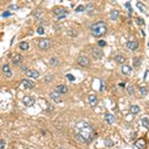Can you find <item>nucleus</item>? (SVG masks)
<instances>
[{
  "label": "nucleus",
  "instance_id": "obj_23",
  "mask_svg": "<svg viewBox=\"0 0 149 149\" xmlns=\"http://www.w3.org/2000/svg\"><path fill=\"white\" fill-rule=\"evenodd\" d=\"M19 47H20V49L23 50V51H27L29 49V45L27 42H21L20 45H19Z\"/></svg>",
  "mask_w": 149,
  "mask_h": 149
},
{
  "label": "nucleus",
  "instance_id": "obj_40",
  "mask_svg": "<svg viewBox=\"0 0 149 149\" xmlns=\"http://www.w3.org/2000/svg\"><path fill=\"white\" fill-rule=\"evenodd\" d=\"M4 147H5V141H4V140H1V142H0V148L3 149Z\"/></svg>",
  "mask_w": 149,
  "mask_h": 149
},
{
  "label": "nucleus",
  "instance_id": "obj_13",
  "mask_svg": "<svg viewBox=\"0 0 149 149\" xmlns=\"http://www.w3.org/2000/svg\"><path fill=\"white\" fill-rule=\"evenodd\" d=\"M89 103L90 106H93V107L95 106L97 103H98V98L95 97V95H94V94L89 95Z\"/></svg>",
  "mask_w": 149,
  "mask_h": 149
},
{
  "label": "nucleus",
  "instance_id": "obj_43",
  "mask_svg": "<svg viewBox=\"0 0 149 149\" xmlns=\"http://www.w3.org/2000/svg\"><path fill=\"white\" fill-rule=\"evenodd\" d=\"M148 46H149V44H148Z\"/></svg>",
  "mask_w": 149,
  "mask_h": 149
},
{
  "label": "nucleus",
  "instance_id": "obj_28",
  "mask_svg": "<svg viewBox=\"0 0 149 149\" xmlns=\"http://www.w3.org/2000/svg\"><path fill=\"white\" fill-rule=\"evenodd\" d=\"M127 93H128V94H130V95H132L134 94V88L132 85H128L127 86Z\"/></svg>",
  "mask_w": 149,
  "mask_h": 149
},
{
  "label": "nucleus",
  "instance_id": "obj_41",
  "mask_svg": "<svg viewBox=\"0 0 149 149\" xmlns=\"http://www.w3.org/2000/svg\"><path fill=\"white\" fill-rule=\"evenodd\" d=\"M22 71H28L26 66H22Z\"/></svg>",
  "mask_w": 149,
  "mask_h": 149
},
{
  "label": "nucleus",
  "instance_id": "obj_17",
  "mask_svg": "<svg viewBox=\"0 0 149 149\" xmlns=\"http://www.w3.org/2000/svg\"><path fill=\"white\" fill-rule=\"evenodd\" d=\"M92 55H93V57L94 58V59H100L102 56H103V53H102V51H100V50H94L93 52H92Z\"/></svg>",
  "mask_w": 149,
  "mask_h": 149
},
{
  "label": "nucleus",
  "instance_id": "obj_26",
  "mask_svg": "<svg viewBox=\"0 0 149 149\" xmlns=\"http://www.w3.org/2000/svg\"><path fill=\"white\" fill-rule=\"evenodd\" d=\"M2 71H3V73L7 75L8 73H11V70H10V67H9L8 65H4L3 66V68H2Z\"/></svg>",
  "mask_w": 149,
  "mask_h": 149
},
{
  "label": "nucleus",
  "instance_id": "obj_16",
  "mask_svg": "<svg viewBox=\"0 0 149 149\" xmlns=\"http://www.w3.org/2000/svg\"><path fill=\"white\" fill-rule=\"evenodd\" d=\"M121 72H122L123 75L128 76V75L131 74L132 69H131V67H129L128 65H124V66H122V68H121Z\"/></svg>",
  "mask_w": 149,
  "mask_h": 149
},
{
  "label": "nucleus",
  "instance_id": "obj_36",
  "mask_svg": "<svg viewBox=\"0 0 149 149\" xmlns=\"http://www.w3.org/2000/svg\"><path fill=\"white\" fill-rule=\"evenodd\" d=\"M104 89H105V81H100V90L102 92V90H103Z\"/></svg>",
  "mask_w": 149,
  "mask_h": 149
},
{
  "label": "nucleus",
  "instance_id": "obj_32",
  "mask_svg": "<svg viewBox=\"0 0 149 149\" xmlns=\"http://www.w3.org/2000/svg\"><path fill=\"white\" fill-rule=\"evenodd\" d=\"M85 10V7L83 6V5H80V6H78L76 8V11L77 12H81V11H84Z\"/></svg>",
  "mask_w": 149,
  "mask_h": 149
},
{
  "label": "nucleus",
  "instance_id": "obj_31",
  "mask_svg": "<svg viewBox=\"0 0 149 149\" xmlns=\"http://www.w3.org/2000/svg\"><path fill=\"white\" fill-rule=\"evenodd\" d=\"M37 32H38V34L43 35V34H44V28H43L42 26H41V27H39V28L37 29Z\"/></svg>",
  "mask_w": 149,
  "mask_h": 149
},
{
  "label": "nucleus",
  "instance_id": "obj_38",
  "mask_svg": "<svg viewBox=\"0 0 149 149\" xmlns=\"http://www.w3.org/2000/svg\"><path fill=\"white\" fill-rule=\"evenodd\" d=\"M125 6H126V7L129 9V15H131V11H132V10H131V5H130V3H129V2H127V3L125 4Z\"/></svg>",
  "mask_w": 149,
  "mask_h": 149
},
{
  "label": "nucleus",
  "instance_id": "obj_24",
  "mask_svg": "<svg viewBox=\"0 0 149 149\" xmlns=\"http://www.w3.org/2000/svg\"><path fill=\"white\" fill-rule=\"evenodd\" d=\"M141 65V60L139 59V58H134L133 59V66L135 67V68H138V67H140Z\"/></svg>",
  "mask_w": 149,
  "mask_h": 149
},
{
  "label": "nucleus",
  "instance_id": "obj_7",
  "mask_svg": "<svg viewBox=\"0 0 149 149\" xmlns=\"http://www.w3.org/2000/svg\"><path fill=\"white\" fill-rule=\"evenodd\" d=\"M39 72L36 70H28L26 71V76L29 77V78H33V79H38L39 78Z\"/></svg>",
  "mask_w": 149,
  "mask_h": 149
},
{
  "label": "nucleus",
  "instance_id": "obj_10",
  "mask_svg": "<svg viewBox=\"0 0 149 149\" xmlns=\"http://www.w3.org/2000/svg\"><path fill=\"white\" fill-rule=\"evenodd\" d=\"M126 47L128 48L129 50L135 51L137 48H138V43L135 42V41H128V42L126 43Z\"/></svg>",
  "mask_w": 149,
  "mask_h": 149
},
{
  "label": "nucleus",
  "instance_id": "obj_27",
  "mask_svg": "<svg viewBox=\"0 0 149 149\" xmlns=\"http://www.w3.org/2000/svg\"><path fill=\"white\" fill-rule=\"evenodd\" d=\"M142 124H143L144 127L149 128V118H147V117L142 118Z\"/></svg>",
  "mask_w": 149,
  "mask_h": 149
},
{
  "label": "nucleus",
  "instance_id": "obj_9",
  "mask_svg": "<svg viewBox=\"0 0 149 149\" xmlns=\"http://www.w3.org/2000/svg\"><path fill=\"white\" fill-rule=\"evenodd\" d=\"M12 62H13L14 65H20L22 62H23V57H22L20 54L14 55L13 58H12Z\"/></svg>",
  "mask_w": 149,
  "mask_h": 149
},
{
  "label": "nucleus",
  "instance_id": "obj_30",
  "mask_svg": "<svg viewBox=\"0 0 149 149\" xmlns=\"http://www.w3.org/2000/svg\"><path fill=\"white\" fill-rule=\"evenodd\" d=\"M136 23L138 24L139 26H141V25H143V24H144V20H143L141 17H138V18L136 19Z\"/></svg>",
  "mask_w": 149,
  "mask_h": 149
},
{
  "label": "nucleus",
  "instance_id": "obj_11",
  "mask_svg": "<svg viewBox=\"0 0 149 149\" xmlns=\"http://www.w3.org/2000/svg\"><path fill=\"white\" fill-rule=\"evenodd\" d=\"M22 85H23L24 88L28 89L34 88V83H33L32 81H30V80H23L22 81Z\"/></svg>",
  "mask_w": 149,
  "mask_h": 149
},
{
  "label": "nucleus",
  "instance_id": "obj_34",
  "mask_svg": "<svg viewBox=\"0 0 149 149\" xmlns=\"http://www.w3.org/2000/svg\"><path fill=\"white\" fill-rule=\"evenodd\" d=\"M67 79H68L69 81H75V77L73 75H71V74H68L67 75Z\"/></svg>",
  "mask_w": 149,
  "mask_h": 149
},
{
  "label": "nucleus",
  "instance_id": "obj_25",
  "mask_svg": "<svg viewBox=\"0 0 149 149\" xmlns=\"http://www.w3.org/2000/svg\"><path fill=\"white\" fill-rule=\"evenodd\" d=\"M58 63H59V61H58L57 58H52V59L50 60V62H49V64H50L51 67H55V66H57Z\"/></svg>",
  "mask_w": 149,
  "mask_h": 149
},
{
  "label": "nucleus",
  "instance_id": "obj_35",
  "mask_svg": "<svg viewBox=\"0 0 149 149\" xmlns=\"http://www.w3.org/2000/svg\"><path fill=\"white\" fill-rule=\"evenodd\" d=\"M98 46L99 47H104L105 45H106V43H105V41H103V40H100V41H98Z\"/></svg>",
  "mask_w": 149,
  "mask_h": 149
},
{
  "label": "nucleus",
  "instance_id": "obj_39",
  "mask_svg": "<svg viewBox=\"0 0 149 149\" xmlns=\"http://www.w3.org/2000/svg\"><path fill=\"white\" fill-rule=\"evenodd\" d=\"M52 79H53V77H52V76H47L46 78H45V81H46V83H48V81H51Z\"/></svg>",
  "mask_w": 149,
  "mask_h": 149
},
{
  "label": "nucleus",
  "instance_id": "obj_2",
  "mask_svg": "<svg viewBox=\"0 0 149 149\" xmlns=\"http://www.w3.org/2000/svg\"><path fill=\"white\" fill-rule=\"evenodd\" d=\"M107 30V25L102 21H99L93 24L90 26V32L94 37H102L103 36Z\"/></svg>",
  "mask_w": 149,
  "mask_h": 149
},
{
  "label": "nucleus",
  "instance_id": "obj_37",
  "mask_svg": "<svg viewBox=\"0 0 149 149\" xmlns=\"http://www.w3.org/2000/svg\"><path fill=\"white\" fill-rule=\"evenodd\" d=\"M9 9L10 10H17V9H19V7L17 5H9Z\"/></svg>",
  "mask_w": 149,
  "mask_h": 149
},
{
  "label": "nucleus",
  "instance_id": "obj_3",
  "mask_svg": "<svg viewBox=\"0 0 149 149\" xmlns=\"http://www.w3.org/2000/svg\"><path fill=\"white\" fill-rule=\"evenodd\" d=\"M38 47L41 50H48L51 47V41L49 39H41L38 42Z\"/></svg>",
  "mask_w": 149,
  "mask_h": 149
},
{
  "label": "nucleus",
  "instance_id": "obj_4",
  "mask_svg": "<svg viewBox=\"0 0 149 149\" xmlns=\"http://www.w3.org/2000/svg\"><path fill=\"white\" fill-rule=\"evenodd\" d=\"M78 63L81 66V67H85V68H88L89 66V60L88 57L85 56H80L78 58Z\"/></svg>",
  "mask_w": 149,
  "mask_h": 149
},
{
  "label": "nucleus",
  "instance_id": "obj_29",
  "mask_svg": "<svg viewBox=\"0 0 149 149\" xmlns=\"http://www.w3.org/2000/svg\"><path fill=\"white\" fill-rule=\"evenodd\" d=\"M139 92H140L142 97H144V95L147 94V89L146 88H143V86H142V88H140V89H139Z\"/></svg>",
  "mask_w": 149,
  "mask_h": 149
},
{
  "label": "nucleus",
  "instance_id": "obj_22",
  "mask_svg": "<svg viewBox=\"0 0 149 149\" xmlns=\"http://www.w3.org/2000/svg\"><path fill=\"white\" fill-rule=\"evenodd\" d=\"M118 11L117 10H112L110 11V18H111V20H116L117 17H118Z\"/></svg>",
  "mask_w": 149,
  "mask_h": 149
},
{
  "label": "nucleus",
  "instance_id": "obj_14",
  "mask_svg": "<svg viewBox=\"0 0 149 149\" xmlns=\"http://www.w3.org/2000/svg\"><path fill=\"white\" fill-rule=\"evenodd\" d=\"M135 146L138 149H144L145 146H146V142H145V140H144L143 138H140V139H138V140L135 142Z\"/></svg>",
  "mask_w": 149,
  "mask_h": 149
},
{
  "label": "nucleus",
  "instance_id": "obj_1",
  "mask_svg": "<svg viewBox=\"0 0 149 149\" xmlns=\"http://www.w3.org/2000/svg\"><path fill=\"white\" fill-rule=\"evenodd\" d=\"M75 136L78 141L88 143L93 140L94 136V130L89 123L85 121H79L76 125Z\"/></svg>",
  "mask_w": 149,
  "mask_h": 149
},
{
  "label": "nucleus",
  "instance_id": "obj_19",
  "mask_svg": "<svg viewBox=\"0 0 149 149\" xmlns=\"http://www.w3.org/2000/svg\"><path fill=\"white\" fill-rule=\"evenodd\" d=\"M114 61L117 62V63H119V64H122V63H124V62H125V58H124L123 56L117 55V56L114 57Z\"/></svg>",
  "mask_w": 149,
  "mask_h": 149
},
{
  "label": "nucleus",
  "instance_id": "obj_6",
  "mask_svg": "<svg viewBox=\"0 0 149 149\" xmlns=\"http://www.w3.org/2000/svg\"><path fill=\"white\" fill-rule=\"evenodd\" d=\"M23 103L25 104L26 106L30 107L35 103V98H32V97H24L23 98Z\"/></svg>",
  "mask_w": 149,
  "mask_h": 149
},
{
  "label": "nucleus",
  "instance_id": "obj_12",
  "mask_svg": "<svg viewBox=\"0 0 149 149\" xmlns=\"http://www.w3.org/2000/svg\"><path fill=\"white\" fill-rule=\"evenodd\" d=\"M104 120L106 121L108 124H112V123L115 122V117H114V115L111 114V113H106L105 116H104Z\"/></svg>",
  "mask_w": 149,
  "mask_h": 149
},
{
  "label": "nucleus",
  "instance_id": "obj_18",
  "mask_svg": "<svg viewBox=\"0 0 149 149\" xmlns=\"http://www.w3.org/2000/svg\"><path fill=\"white\" fill-rule=\"evenodd\" d=\"M139 111H140V107H139L138 105L133 104V105H131V106H130V112L132 114H137Z\"/></svg>",
  "mask_w": 149,
  "mask_h": 149
},
{
  "label": "nucleus",
  "instance_id": "obj_5",
  "mask_svg": "<svg viewBox=\"0 0 149 149\" xmlns=\"http://www.w3.org/2000/svg\"><path fill=\"white\" fill-rule=\"evenodd\" d=\"M54 13L58 16V18H59L58 20H61V19L65 18L66 15L68 14V12H67V11L65 10V9H63V8H57V9H55V10H54Z\"/></svg>",
  "mask_w": 149,
  "mask_h": 149
},
{
  "label": "nucleus",
  "instance_id": "obj_20",
  "mask_svg": "<svg viewBox=\"0 0 149 149\" xmlns=\"http://www.w3.org/2000/svg\"><path fill=\"white\" fill-rule=\"evenodd\" d=\"M136 7H137L142 13H146V7L144 6V4H143V3H141V2H137V3H136Z\"/></svg>",
  "mask_w": 149,
  "mask_h": 149
},
{
  "label": "nucleus",
  "instance_id": "obj_15",
  "mask_svg": "<svg viewBox=\"0 0 149 149\" xmlns=\"http://www.w3.org/2000/svg\"><path fill=\"white\" fill-rule=\"evenodd\" d=\"M56 90H57L58 93L65 94L68 93V86L65 85H58V86H57Z\"/></svg>",
  "mask_w": 149,
  "mask_h": 149
},
{
  "label": "nucleus",
  "instance_id": "obj_42",
  "mask_svg": "<svg viewBox=\"0 0 149 149\" xmlns=\"http://www.w3.org/2000/svg\"><path fill=\"white\" fill-rule=\"evenodd\" d=\"M59 149H64V148H59Z\"/></svg>",
  "mask_w": 149,
  "mask_h": 149
},
{
  "label": "nucleus",
  "instance_id": "obj_21",
  "mask_svg": "<svg viewBox=\"0 0 149 149\" xmlns=\"http://www.w3.org/2000/svg\"><path fill=\"white\" fill-rule=\"evenodd\" d=\"M104 145L106 147H108V148H110V147H112L114 145V143H113V141L110 138H106L104 140Z\"/></svg>",
  "mask_w": 149,
  "mask_h": 149
},
{
  "label": "nucleus",
  "instance_id": "obj_33",
  "mask_svg": "<svg viewBox=\"0 0 149 149\" xmlns=\"http://www.w3.org/2000/svg\"><path fill=\"white\" fill-rule=\"evenodd\" d=\"M9 16H11V13L9 12V11H5V12H3V13H2V17H3V18L9 17Z\"/></svg>",
  "mask_w": 149,
  "mask_h": 149
},
{
  "label": "nucleus",
  "instance_id": "obj_8",
  "mask_svg": "<svg viewBox=\"0 0 149 149\" xmlns=\"http://www.w3.org/2000/svg\"><path fill=\"white\" fill-rule=\"evenodd\" d=\"M50 98L54 100L55 102H62V98L60 95V93H58L57 90H56V92H52L50 94Z\"/></svg>",
  "mask_w": 149,
  "mask_h": 149
}]
</instances>
